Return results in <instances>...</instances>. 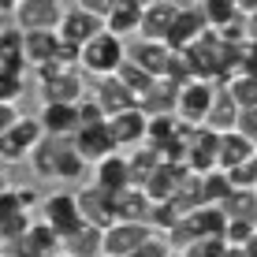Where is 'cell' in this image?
Here are the masks:
<instances>
[{
  "label": "cell",
  "mask_w": 257,
  "mask_h": 257,
  "mask_svg": "<svg viewBox=\"0 0 257 257\" xmlns=\"http://www.w3.org/2000/svg\"><path fill=\"white\" fill-rule=\"evenodd\" d=\"M4 168H8V164H0V190H8V187H12V183H8V172H4Z\"/></svg>",
  "instance_id": "obj_51"
},
{
  "label": "cell",
  "mask_w": 257,
  "mask_h": 257,
  "mask_svg": "<svg viewBox=\"0 0 257 257\" xmlns=\"http://www.w3.org/2000/svg\"><path fill=\"white\" fill-rule=\"evenodd\" d=\"M146 123H149V116L138 108H123V112H116V116H108V131H112V138H116V146L123 149H135V146H142L146 142Z\"/></svg>",
  "instance_id": "obj_14"
},
{
  "label": "cell",
  "mask_w": 257,
  "mask_h": 257,
  "mask_svg": "<svg viewBox=\"0 0 257 257\" xmlns=\"http://www.w3.org/2000/svg\"><path fill=\"white\" fill-rule=\"evenodd\" d=\"M242 250H246V257H257V235H253V238H250V242H246V246H242Z\"/></svg>",
  "instance_id": "obj_50"
},
{
  "label": "cell",
  "mask_w": 257,
  "mask_h": 257,
  "mask_svg": "<svg viewBox=\"0 0 257 257\" xmlns=\"http://www.w3.org/2000/svg\"><path fill=\"white\" fill-rule=\"evenodd\" d=\"M19 212H30V209H23L19 205V198H15V187H8V190H0V227L4 224H12Z\"/></svg>",
  "instance_id": "obj_43"
},
{
  "label": "cell",
  "mask_w": 257,
  "mask_h": 257,
  "mask_svg": "<svg viewBox=\"0 0 257 257\" xmlns=\"http://www.w3.org/2000/svg\"><path fill=\"white\" fill-rule=\"evenodd\" d=\"M201 12H205L209 30H216V26H224L231 15H238V8L231 4V0H201Z\"/></svg>",
  "instance_id": "obj_39"
},
{
  "label": "cell",
  "mask_w": 257,
  "mask_h": 257,
  "mask_svg": "<svg viewBox=\"0 0 257 257\" xmlns=\"http://www.w3.org/2000/svg\"><path fill=\"white\" fill-rule=\"evenodd\" d=\"M127 164H131V183H135V187H146L149 175L164 164V153H161V146H153V142H142V146H135L127 153Z\"/></svg>",
  "instance_id": "obj_23"
},
{
  "label": "cell",
  "mask_w": 257,
  "mask_h": 257,
  "mask_svg": "<svg viewBox=\"0 0 257 257\" xmlns=\"http://www.w3.org/2000/svg\"><path fill=\"white\" fill-rule=\"evenodd\" d=\"M238 131H242L246 138H253V142H257V108L238 112Z\"/></svg>",
  "instance_id": "obj_45"
},
{
  "label": "cell",
  "mask_w": 257,
  "mask_h": 257,
  "mask_svg": "<svg viewBox=\"0 0 257 257\" xmlns=\"http://www.w3.org/2000/svg\"><path fill=\"white\" fill-rule=\"evenodd\" d=\"M209 127L212 131H231V127H238V104L224 90L216 93V104H212V112H209Z\"/></svg>",
  "instance_id": "obj_34"
},
{
  "label": "cell",
  "mask_w": 257,
  "mask_h": 257,
  "mask_svg": "<svg viewBox=\"0 0 257 257\" xmlns=\"http://www.w3.org/2000/svg\"><path fill=\"white\" fill-rule=\"evenodd\" d=\"M67 142L71 138H64V135H45L34 146V153L26 157V164H30V172L38 175V179H56V161H60Z\"/></svg>",
  "instance_id": "obj_18"
},
{
  "label": "cell",
  "mask_w": 257,
  "mask_h": 257,
  "mask_svg": "<svg viewBox=\"0 0 257 257\" xmlns=\"http://www.w3.org/2000/svg\"><path fill=\"white\" fill-rule=\"evenodd\" d=\"M15 198H19V205H23V209H34V205L41 201V194L34 190V187H15Z\"/></svg>",
  "instance_id": "obj_47"
},
{
  "label": "cell",
  "mask_w": 257,
  "mask_h": 257,
  "mask_svg": "<svg viewBox=\"0 0 257 257\" xmlns=\"http://www.w3.org/2000/svg\"><path fill=\"white\" fill-rule=\"evenodd\" d=\"M175 15H179V4L175 0H153V4L142 8V26H138V38L149 41H164L168 30H172Z\"/></svg>",
  "instance_id": "obj_15"
},
{
  "label": "cell",
  "mask_w": 257,
  "mask_h": 257,
  "mask_svg": "<svg viewBox=\"0 0 257 257\" xmlns=\"http://www.w3.org/2000/svg\"><path fill=\"white\" fill-rule=\"evenodd\" d=\"M142 26V4L138 0H112L108 12H104V30L119 34V38H131Z\"/></svg>",
  "instance_id": "obj_20"
},
{
  "label": "cell",
  "mask_w": 257,
  "mask_h": 257,
  "mask_svg": "<svg viewBox=\"0 0 257 257\" xmlns=\"http://www.w3.org/2000/svg\"><path fill=\"white\" fill-rule=\"evenodd\" d=\"M38 93H41V104H52V101H64V104H78L86 97V71L82 67H67L60 75L38 82Z\"/></svg>",
  "instance_id": "obj_9"
},
{
  "label": "cell",
  "mask_w": 257,
  "mask_h": 257,
  "mask_svg": "<svg viewBox=\"0 0 257 257\" xmlns=\"http://www.w3.org/2000/svg\"><path fill=\"white\" fill-rule=\"evenodd\" d=\"M190 216H194V224H198L201 235H220V238H224V227H227V220H231V216H227V209L216 205V201H205V205H198Z\"/></svg>",
  "instance_id": "obj_28"
},
{
  "label": "cell",
  "mask_w": 257,
  "mask_h": 257,
  "mask_svg": "<svg viewBox=\"0 0 257 257\" xmlns=\"http://www.w3.org/2000/svg\"><path fill=\"white\" fill-rule=\"evenodd\" d=\"M138 4H142V8H146V4H153V0H138Z\"/></svg>",
  "instance_id": "obj_54"
},
{
  "label": "cell",
  "mask_w": 257,
  "mask_h": 257,
  "mask_svg": "<svg viewBox=\"0 0 257 257\" xmlns=\"http://www.w3.org/2000/svg\"><path fill=\"white\" fill-rule=\"evenodd\" d=\"M0 71L8 75H23L26 78V60H23V30L15 23L0 26Z\"/></svg>",
  "instance_id": "obj_21"
},
{
  "label": "cell",
  "mask_w": 257,
  "mask_h": 257,
  "mask_svg": "<svg viewBox=\"0 0 257 257\" xmlns=\"http://www.w3.org/2000/svg\"><path fill=\"white\" fill-rule=\"evenodd\" d=\"M175 97H179V86H175L172 78H157V82L149 86V93L138 101V108L146 112V116H157V112H175Z\"/></svg>",
  "instance_id": "obj_26"
},
{
  "label": "cell",
  "mask_w": 257,
  "mask_h": 257,
  "mask_svg": "<svg viewBox=\"0 0 257 257\" xmlns=\"http://www.w3.org/2000/svg\"><path fill=\"white\" fill-rule=\"evenodd\" d=\"M149 235H153V227H149L146 220H116V224L104 227L101 250L112 253V257H131Z\"/></svg>",
  "instance_id": "obj_7"
},
{
  "label": "cell",
  "mask_w": 257,
  "mask_h": 257,
  "mask_svg": "<svg viewBox=\"0 0 257 257\" xmlns=\"http://www.w3.org/2000/svg\"><path fill=\"white\" fill-rule=\"evenodd\" d=\"M41 220L56 231L60 238H71L75 231L86 227V216L78 209V194L75 190H56L49 198H41Z\"/></svg>",
  "instance_id": "obj_2"
},
{
  "label": "cell",
  "mask_w": 257,
  "mask_h": 257,
  "mask_svg": "<svg viewBox=\"0 0 257 257\" xmlns=\"http://www.w3.org/2000/svg\"><path fill=\"white\" fill-rule=\"evenodd\" d=\"M75 4H82V8H90V12L104 15V12H108V4H112V0H75Z\"/></svg>",
  "instance_id": "obj_48"
},
{
  "label": "cell",
  "mask_w": 257,
  "mask_h": 257,
  "mask_svg": "<svg viewBox=\"0 0 257 257\" xmlns=\"http://www.w3.org/2000/svg\"><path fill=\"white\" fill-rule=\"evenodd\" d=\"M149 212H153V201L142 187H123L116 190V220H146L149 224Z\"/></svg>",
  "instance_id": "obj_25"
},
{
  "label": "cell",
  "mask_w": 257,
  "mask_h": 257,
  "mask_svg": "<svg viewBox=\"0 0 257 257\" xmlns=\"http://www.w3.org/2000/svg\"><path fill=\"white\" fill-rule=\"evenodd\" d=\"M64 19V0H19L12 23L19 30H56Z\"/></svg>",
  "instance_id": "obj_8"
},
{
  "label": "cell",
  "mask_w": 257,
  "mask_h": 257,
  "mask_svg": "<svg viewBox=\"0 0 257 257\" xmlns=\"http://www.w3.org/2000/svg\"><path fill=\"white\" fill-rule=\"evenodd\" d=\"M253 235H257V224L253 220H242V216H231L227 227H224V242L227 246H246Z\"/></svg>",
  "instance_id": "obj_37"
},
{
  "label": "cell",
  "mask_w": 257,
  "mask_h": 257,
  "mask_svg": "<svg viewBox=\"0 0 257 257\" xmlns=\"http://www.w3.org/2000/svg\"><path fill=\"white\" fill-rule=\"evenodd\" d=\"M104 119H108V116H104V108L97 104L93 93L78 101V127H93V123H104Z\"/></svg>",
  "instance_id": "obj_41"
},
{
  "label": "cell",
  "mask_w": 257,
  "mask_h": 257,
  "mask_svg": "<svg viewBox=\"0 0 257 257\" xmlns=\"http://www.w3.org/2000/svg\"><path fill=\"white\" fill-rule=\"evenodd\" d=\"M56 49H60L56 30H23V60H26L30 71H38L49 60H56Z\"/></svg>",
  "instance_id": "obj_17"
},
{
  "label": "cell",
  "mask_w": 257,
  "mask_h": 257,
  "mask_svg": "<svg viewBox=\"0 0 257 257\" xmlns=\"http://www.w3.org/2000/svg\"><path fill=\"white\" fill-rule=\"evenodd\" d=\"M60 246H64V238L52 231L45 220H30V227H26L19 238L4 242V250L15 253V257H52Z\"/></svg>",
  "instance_id": "obj_5"
},
{
  "label": "cell",
  "mask_w": 257,
  "mask_h": 257,
  "mask_svg": "<svg viewBox=\"0 0 257 257\" xmlns=\"http://www.w3.org/2000/svg\"><path fill=\"white\" fill-rule=\"evenodd\" d=\"M231 190H235V183H231V175H227L224 168H212V172L201 175V194H205V201L224 205V201L231 198Z\"/></svg>",
  "instance_id": "obj_33"
},
{
  "label": "cell",
  "mask_w": 257,
  "mask_h": 257,
  "mask_svg": "<svg viewBox=\"0 0 257 257\" xmlns=\"http://www.w3.org/2000/svg\"><path fill=\"white\" fill-rule=\"evenodd\" d=\"M224 250H227V242L220 235H201V238H194L190 246H183L187 257H224Z\"/></svg>",
  "instance_id": "obj_38"
},
{
  "label": "cell",
  "mask_w": 257,
  "mask_h": 257,
  "mask_svg": "<svg viewBox=\"0 0 257 257\" xmlns=\"http://www.w3.org/2000/svg\"><path fill=\"white\" fill-rule=\"evenodd\" d=\"M23 90H26V78L23 75H8V71H0V101L15 104L23 97Z\"/></svg>",
  "instance_id": "obj_42"
},
{
  "label": "cell",
  "mask_w": 257,
  "mask_h": 257,
  "mask_svg": "<svg viewBox=\"0 0 257 257\" xmlns=\"http://www.w3.org/2000/svg\"><path fill=\"white\" fill-rule=\"evenodd\" d=\"M101 257H112V253H101Z\"/></svg>",
  "instance_id": "obj_55"
},
{
  "label": "cell",
  "mask_w": 257,
  "mask_h": 257,
  "mask_svg": "<svg viewBox=\"0 0 257 257\" xmlns=\"http://www.w3.org/2000/svg\"><path fill=\"white\" fill-rule=\"evenodd\" d=\"M224 209H227V216H242V220L257 224V190H231Z\"/></svg>",
  "instance_id": "obj_36"
},
{
  "label": "cell",
  "mask_w": 257,
  "mask_h": 257,
  "mask_svg": "<svg viewBox=\"0 0 257 257\" xmlns=\"http://www.w3.org/2000/svg\"><path fill=\"white\" fill-rule=\"evenodd\" d=\"M86 168H90V161H86L82 153L75 149V138L64 146V153H60V161H56V179H64V183H78L86 175Z\"/></svg>",
  "instance_id": "obj_31"
},
{
  "label": "cell",
  "mask_w": 257,
  "mask_h": 257,
  "mask_svg": "<svg viewBox=\"0 0 257 257\" xmlns=\"http://www.w3.org/2000/svg\"><path fill=\"white\" fill-rule=\"evenodd\" d=\"M257 153V142L253 138H246L238 127L231 131H220V168H235V164H242V161H250V157Z\"/></svg>",
  "instance_id": "obj_24"
},
{
  "label": "cell",
  "mask_w": 257,
  "mask_h": 257,
  "mask_svg": "<svg viewBox=\"0 0 257 257\" xmlns=\"http://www.w3.org/2000/svg\"><path fill=\"white\" fill-rule=\"evenodd\" d=\"M205 30H209V23H205L201 4H187V8H179V15H175V23H172V30H168L164 41H168L172 49H187V45H194Z\"/></svg>",
  "instance_id": "obj_11"
},
{
  "label": "cell",
  "mask_w": 257,
  "mask_h": 257,
  "mask_svg": "<svg viewBox=\"0 0 257 257\" xmlns=\"http://www.w3.org/2000/svg\"><path fill=\"white\" fill-rule=\"evenodd\" d=\"M41 127L45 135H64L71 138L78 131V104H64V101H52V104H41Z\"/></svg>",
  "instance_id": "obj_22"
},
{
  "label": "cell",
  "mask_w": 257,
  "mask_h": 257,
  "mask_svg": "<svg viewBox=\"0 0 257 257\" xmlns=\"http://www.w3.org/2000/svg\"><path fill=\"white\" fill-rule=\"evenodd\" d=\"M0 257H15V253H8V250H0Z\"/></svg>",
  "instance_id": "obj_53"
},
{
  "label": "cell",
  "mask_w": 257,
  "mask_h": 257,
  "mask_svg": "<svg viewBox=\"0 0 257 257\" xmlns=\"http://www.w3.org/2000/svg\"><path fill=\"white\" fill-rule=\"evenodd\" d=\"M183 119L175 116V112H157V116H149L146 123V142H153V146H168L175 135H179Z\"/></svg>",
  "instance_id": "obj_30"
},
{
  "label": "cell",
  "mask_w": 257,
  "mask_h": 257,
  "mask_svg": "<svg viewBox=\"0 0 257 257\" xmlns=\"http://www.w3.org/2000/svg\"><path fill=\"white\" fill-rule=\"evenodd\" d=\"M52 257H78V253H71V250H64V246H60V250L52 253Z\"/></svg>",
  "instance_id": "obj_52"
},
{
  "label": "cell",
  "mask_w": 257,
  "mask_h": 257,
  "mask_svg": "<svg viewBox=\"0 0 257 257\" xmlns=\"http://www.w3.org/2000/svg\"><path fill=\"white\" fill-rule=\"evenodd\" d=\"M41 138H45L41 119L38 116H19L4 135H0V164H23Z\"/></svg>",
  "instance_id": "obj_3"
},
{
  "label": "cell",
  "mask_w": 257,
  "mask_h": 257,
  "mask_svg": "<svg viewBox=\"0 0 257 257\" xmlns=\"http://www.w3.org/2000/svg\"><path fill=\"white\" fill-rule=\"evenodd\" d=\"M172 205L179 209V212H194L198 205H205V194H201V175L198 172H190L187 179L175 187V194H172Z\"/></svg>",
  "instance_id": "obj_32"
},
{
  "label": "cell",
  "mask_w": 257,
  "mask_h": 257,
  "mask_svg": "<svg viewBox=\"0 0 257 257\" xmlns=\"http://www.w3.org/2000/svg\"><path fill=\"white\" fill-rule=\"evenodd\" d=\"M220 90H224V93L238 104V112L257 108V78H253V75H242V71H238V75H231Z\"/></svg>",
  "instance_id": "obj_27"
},
{
  "label": "cell",
  "mask_w": 257,
  "mask_h": 257,
  "mask_svg": "<svg viewBox=\"0 0 257 257\" xmlns=\"http://www.w3.org/2000/svg\"><path fill=\"white\" fill-rule=\"evenodd\" d=\"M216 93H220V86L209 82V78H194V82L179 86L175 116H179L183 123H194V127L209 123V112H212V104H216Z\"/></svg>",
  "instance_id": "obj_4"
},
{
  "label": "cell",
  "mask_w": 257,
  "mask_h": 257,
  "mask_svg": "<svg viewBox=\"0 0 257 257\" xmlns=\"http://www.w3.org/2000/svg\"><path fill=\"white\" fill-rule=\"evenodd\" d=\"M116 75H119V78H123V82H127V86H131V90H135V97H138V101H142V97H146V93H149V86H153V82H157V78H153V75H149V71H146V67H138V64H135V60H131V56H127V60H123V67L116 71Z\"/></svg>",
  "instance_id": "obj_35"
},
{
  "label": "cell",
  "mask_w": 257,
  "mask_h": 257,
  "mask_svg": "<svg viewBox=\"0 0 257 257\" xmlns=\"http://www.w3.org/2000/svg\"><path fill=\"white\" fill-rule=\"evenodd\" d=\"M172 45L168 41H149V38H138V45H127V56L135 60L138 67H146L153 78H164L168 75V64H172Z\"/></svg>",
  "instance_id": "obj_16"
},
{
  "label": "cell",
  "mask_w": 257,
  "mask_h": 257,
  "mask_svg": "<svg viewBox=\"0 0 257 257\" xmlns=\"http://www.w3.org/2000/svg\"><path fill=\"white\" fill-rule=\"evenodd\" d=\"M75 194H78V209H82L86 224H93V227L116 224V194H112V190L90 183V187H82V190H75Z\"/></svg>",
  "instance_id": "obj_10"
},
{
  "label": "cell",
  "mask_w": 257,
  "mask_h": 257,
  "mask_svg": "<svg viewBox=\"0 0 257 257\" xmlns=\"http://www.w3.org/2000/svg\"><path fill=\"white\" fill-rule=\"evenodd\" d=\"M227 175H231L235 190H257V153L250 157V161H242V164L227 168Z\"/></svg>",
  "instance_id": "obj_40"
},
{
  "label": "cell",
  "mask_w": 257,
  "mask_h": 257,
  "mask_svg": "<svg viewBox=\"0 0 257 257\" xmlns=\"http://www.w3.org/2000/svg\"><path fill=\"white\" fill-rule=\"evenodd\" d=\"M101 30H104V15H97V12H90V8H82V4L64 8V19H60V26H56L60 41L78 45V49H82L90 38H97Z\"/></svg>",
  "instance_id": "obj_6"
},
{
  "label": "cell",
  "mask_w": 257,
  "mask_h": 257,
  "mask_svg": "<svg viewBox=\"0 0 257 257\" xmlns=\"http://www.w3.org/2000/svg\"><path fill=\"white\" fill-rule=\"evenodd\" d=\"M101 238H104V227H93V224H86L82 231H75L71 238H64V250L71 253H78V257H101Z\"/></svg>",
  "instance_id": "obj_29"
},
{
  "label": "cell",
  "mask_w": 257,
  "mask_h": 257,
  "mask_svg": "<svg viewBox=\"0 0 257 257\" xmlns=\"http://www.w3.org/2000/svg\"><path fill=\"white\" fill-rule=\"evenodd\" d=\"M93 183L97 187H104V190H123V187H131V164H127V157L119 153H108V157H101V161L93 164Z\"/></svg>",
  "instance_id": "obj_19"
},
{
  "label": "cell",
  "mask_w": 257,
  "mask_h": 257,
  "mask_svg": "<svg viewBox=\"0 0 257 257\" xmlns=\"http://www.w3.org/2000/svg\"><path fill=\"white\" fill-rule=\"evenodd\" d=\"M71 138H75V149H78L90 164H97L101 157H108V153H116V149H119L116 138H112V131H108V119H104V123H93V127H78Z\"/></svg>",
  "instance_id": "obj_13"
},
{
  "label": "cell",
  "mask_w": 257,
  "mask_h": 257,
  "mask_svg": "<svg viewBox=\"0 0 257 257\" xmlns=\"http://www.w3.org/2000/svg\"><path fill=\"white\" fill-rule=\"evenodd\" d=\"M168 250H172V242H168V235H161V231H153V235H149L146 242H142L138 250L131 253V257H164Z\"/></svg>",
  "instance_id": "obj_44"
},
{
  "label": "cell",
  "mask_w": 257,
  "mask_h": 257,
  "mask_svg": "<svg viewBox=\"0 0 257 257\" xmlns=\"http://www.w3.org/2000/svg\"><path fill=\"white\" fill-rule=\"evenodd\" d=\"M224 257H246V250H242V246H227Z\"/></svg>",
  "instance_id": "obj_49"
},
{
  "label": "cell",
  "mask_w": 257,
  "mask_h": 257,
  "mask_svg": "<svg viewBox=\"0 0 257 257\" xmlns=\"http://www.w3.org/2000/svg\"><path fill=\"white\" fill-rule=\"evenodd\" d=\"M93 97H97V104L104 108V116H116V112L135 108V104H138L135 90H131V86L123 82L119 75H104V78H97V82H93Z\"/></svg>",
  "instance_id": "obj_12"
},
{
  "label": "cell",
  "mask_w": 257,
  "mask_h": 257,
  "mask_svg": "<svg viewBox=\"0 0 257 257\" xmlns=\"http://www.w3.org/2000/svg\"><path fill=\"white\" fill-rule=\"evenodd\" d=\"M123 60H127V38H119L112 30H101L97 38H90L82 45V64L78 67L93 78H104V75H116L123 67Z\"/></svg>",
  "instance_id": "obj_1"
},
{
  "label": "cell",
  "mask_w": 257,
  "mask_h": 257,
  "mask_svg": "<svg viewBox=\"0 0 257 257\" xmlns=\"http://www.w3.org/2000/svg\"><path fill=\"white\" fill-rule=\"evenodd\" d=\"M19 116H23V112H19V108H15V104H8V101H0V135H4V131H8V127H12V123H15V119H19Z\"/></svg>",
  "instance_id": "obj_46"
}]
</instances>
